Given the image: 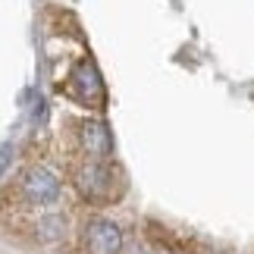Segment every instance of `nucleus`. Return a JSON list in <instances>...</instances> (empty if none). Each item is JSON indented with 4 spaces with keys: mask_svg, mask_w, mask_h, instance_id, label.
Instances as JSON below:
<instances>
[{
    "mask_svg": "<svg viewBox=\"0 0 254 254\" xmlns=\"http://www.w3.org/2000/svg\"><path fill=\"white\" fill-rule=\"evenodd\" d=\"M9 160H13V144H3L0 148V176L9 170Z\"/></svg>",
    "mask_w": 254,
    "mask_h": 254,
    "instance_id": "0eeeda50",
    "label": "nucleus"
},
{
    "mask_svg": "<svg viewBox=\"0 0 254 254\" xmlns=\"http://www.w3.org/2000/svg\"><path fill=\"white\" fill-rule=\"evenodd\" d=\"M126 254H148V251H144V245H132V248H123Z\"/></svg>",
    "mask_w": 254,
    "mask_h": 254,
    "instance_id": "6e6552de",
    "label": "nucleus"
},
{
    "mask_svg": "<svg viewBox=\"0 0 254 254\" xmlns=\"http://www.w3.org/2000/svg\"><path fill=\"white\" fill-rule=\"evenodd\" d=\"M82 245L88 254H123L126 242L116 223L110 220H91L82 229Z\"/></svg>",
    "mask_w": 254,
    "mask_h": 254,
    "instance_id": "20e7f679",
    "label": "nucleus"
},
{
    "mask_svg": "<svg viewBox=\"0 0 254 254\" xmlns=\"http://www.w3.org/2000/svg\"><path fill=\"white\" fill-rule=\"evenodd\" d=\"M66 94H69L72 101L85 104V107H97V110H101L107 104V88H104V79H101V72H97V66L82 60L69 72V79H66Z\"/></svg>",
    "mask_w": 254,
    "mask_h": 254,
    "instance_id": "7ed1b4c3",
    "label": "nucleus"
},
{
    "mask_svg": "<svg viewBox=\"0 0 254 254\" xmlns=\"http://www.w3.org/2000/svg\"><path fill=\"white\" fill-rule=\"evenodd\" d=\"M16 191H19V198L25 204H32V207H47V204L60 201L63 185L47 167H28L22 176H19Z\"/></svg>",
    "mask_w": 254,
    "mask_h": 254,
    "instance_id": "f03ea898",
    "label": "nucleus"
},
{
    "mask_svg": "<svg viewBox=\"0 0 254 254\" xmlns=\"http://www.w3.org/2000/svg\"><path fill=\"white\" fill-rule=\"evenodd\" d=\"M75 138H79V148L85 151V157L91 160H107L113 154V135L101 120H82L75 126Z\"/></svg>",
    "mask_w": 254,
    "mask_h": 254,
    "instance_id": "39448f33",
    "label": "nucleus"
},
{
    "mask_svg": "<svg viewBox=\"0 0 254 254\" xmlns=\"http://www.w3.org/2000/svg\"><path fill=\"white\" fill-rule=\"evenodd\" d=\"M163 254H189V251H163Z\"/></svg>",
    "mask_w": 254,
    "mask_h": 254,
    "instance_id": "1a4fd4ad",
    "label": "nucleus"
},
{
    "mask_svg": "<svg viewBox=\"0 0 254 254\" xmlns=\"http://www.w3.org/2000/svg\"><path fill=\"white\" fill-rule=\"evenodd\" d=\"M72 185H75V191H79L82 198H88L91 204H110V201L120 198V191H123L120 173H116L110 163L91 160V157H85L82 163L72 167Z\"/></svg>",
    "mask_w": 254,
    "mask_h": 254,
    "instance_id": "f257e3e1",
    "label": "nucleus"
},
{
    "mask_svg": "<svg viewBox=\"0 0 254 254\" xmlns=\"http://www.w3.org/2000/svg\"><path fill=\"white\" fill-rule=\"evenodd\" d=\"M35 239L38 242H57V239H63V220L60 217H38Z\"/></svg>",
    "mask_w": 254,
    "mask_h": 254,
    "instance_id": "423d86ee",
    "label": "nucleus"
}]
</instances>
